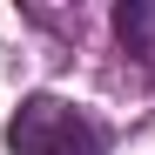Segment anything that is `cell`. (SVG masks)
Listing matches in <instances>:
<instances>
[{
  "instance_id": "obj_1",
  "label": "cell",
  "mask_w": 155,
  "mask_h": 155,
  "mask_svg": "<svg viewBox=\"0 0 155 155\" xmlns=\"http://www.w3.org/2000/svg\"><path fill=\"white\" fill-rule=\"evenodd\" d=\"M7 148L14 155H101V128L54 94H27L7 121Z\"/></svg>"
},
{
  "instance_id": "obj_2",
  "label": "cell",
  "mask_w": 155,
  "mask_h": 155,
  "mask_svg": "<svg viewBox=\"0 0 155 155\" xmlns=\"http://www.w3.org/2000/svg\"><path fill=\"white\" fill-rule=\"evenodd\" d=\"M115 34H121L128 47H148V34H155V7H148V0H121V7H115Z\"/></svg>"
}]
</instances>
